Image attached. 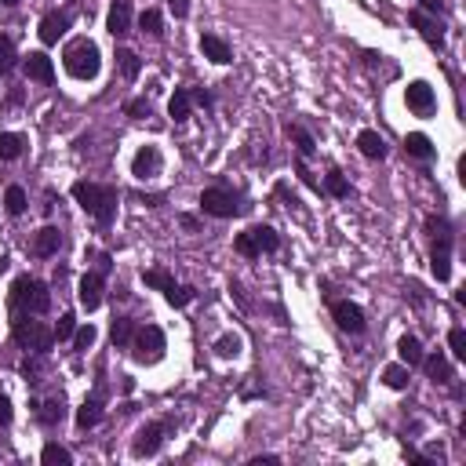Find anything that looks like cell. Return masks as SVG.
I'll return each mask as SVG.
<instances>
[{
    "mask_svg": "<svg viewBox=\"0 0 466 466\" xmlns=\"http://www.w3.org/2000/svg\"><path fill=\"white\" fill-rule=\"evenodd\" d=\"M190 102H194L190 91H186V88H175V95H171V102H168V113H171L175 124H182L186 117H190Z\"/></svg>",
    "mask_w": 466,
    "mask_h": 466,
    "instance_id": "24",
    "label": "cell"
},
{
    "mask_svg": "<svg viewBox=\"0 0 466 466\" xmlns=\"http://www.w3.org/2000/svg\"><path fill=\"white\" fill-rule=\"evenodd\" d=\"M383 383H386L390 390H405V386H408V368H405V364H390V368L383 371Z\"/></svg>",
    "mask_w": 466,
    "mask_h": 466,
    "instance_id": "31",
    "label": "cell"
},
{
    "mask_svg": "<svg viewBox=\"0 0 466 466\" xmlns=\"http://www.w3.org/2000/svg\"><path fill=\"white\" fill-rule=\"evenodd\" d=\"M288 135L295 139V146H299V153H302V157H314V135H309L306 128H299V124H288Z\"/></svg>",
    "mask_w": 466,
    "mask_h": 466,
    "instance_id": "30",
    "label": "cell"
},
{
    "mask_svg": "<svg viewBox=\"0 0 466 466\" xmlns=\"http://www.w3.org/2000/svg\"><path fill=\"white\" fill-rule=\"evenodd\" d=\"M132 332H135V324H132L128 317H117V321H113V343H117V346H128V343H132Z\"/></svg>",
    "mask_w": 466,
    "mask_h": 466,
    "instance_id": "34",
    "label": "cell"
},
{
    "mask_svg": "<svg viewBox=\"0 0 466 466\" xmlns=\"http://www.w3.org/2000/svg\"><path fill=\"white\" fill-rule=\"evenodd\" d=\"M164 423H149V426H142L139 433H135V441H132V455L135 459H146V455H157L161 452V445H164Z\"/></svg>",
    "mask_w": 466,
    "mask_h": 466,
    "instance_id": "7",
    "label": "cell"
},
{
    "mask_svg": "<svg viewBox=\"0 0 466 466\" xmlns=\"http://www.w3.org/2000/svg\"><path fill=\"white\" fill-rule=\"evenodd\" d=\"M190 95H194V99H197L201 106H211V95H208V91H204V88H201V91H190Z\"/></svg>",
    "mask_w": 466,
    "mask_h": 466,
    "instance_id": "50",
    "label": "cell"
},
{
    "mask_svg": "<svg viewBox=\"0 0 466 466\" xmlns=\"http://www.w3.org/2000/svg\"><path fill=\"white\" fill-rule=\"evenodd\" d=\"M405 149H408V157H419V161H430V157H433V142H430L423 132L405 135Z\"/></svg>",
    "mask_w": 466,
    "mask_h": 466,
    "instance_id": "23",
    "label": "cell"
},
{
    "mask_svg": "<svg viewBox=\"0 0 466 466\" xmlns=\"http://www.w3.org/2000/svg\"><path fill=\"white\" fill-rule=\"evenodd\" d=\"M357 146H361V153H364L368 161H383V157H386V142H383L379 132H361V135H357Z\"/></svg>",
    "mask_w": 466,
    "mask_h": 466,
    "instance_id": "19",
    "label": "cell"
},
{
    "mask_svg": "<svg viewBox=\"0 0 466 466\" xmlns=\"http://www.w3.org/2000/svg\"><path fill=\"white\" fill-rule=\"evenodd\" d=\"M41 459L48 462V466H70L73 462V455H70V448H62V445H44V452H41Z\"/></svg>",
    "mask_w": 466,
    "mask_h": 466,
    "instance_id": "29",
    "label": "cell"
},
{
    "mask_svg": "<svg viewBox=\"0 0 466 466\" xmlns=\"http://www.w3.org/2000/svg\"><path fill=\"white\" fill-rule=\"evenodd\" d=\"M142 281L149 285V288H161V292H168L175 281H171V277L164 273V270H142Z\"/></svg>",
    "mask_w": 466,
    "mask_h": 466,
    "instance_id": "36",
    "label": "cell"
},
{
    "mask_svg": "<svg viewBox=\"0 0 466 466\" xmlns=\"http://www.w3.org/2000/svg\"><path fill=\"white\" fill-rule=\"evenodd\" d=\"M11 299L18 309H26V314H48V306H51V295H48V285L33 281L29 273H22L15 288H11Z\"/></svg>",
    "mask_w": 466,
    "mask_h": 466,
    "instance_id": "3",
    "label": "cell"
},
{
    "mask_svg": "<svg viewBox=\"0 0 466 466\" xmlns=\"http://www.w3.org/2000/svg\"><path fill=\"white\" fill-rule=\"evenodd\" d=\"M423 364H426V376L433 383H448L452 379V364H448L445 354H430V357H423Z\"/></svg>",
    "mask_w": 466,
    "mask_h": 466,
    "instance_id": "22",
    "label": "cell"
},
{
    "mask_svg": "<svg viewBox=\"0 0 466 466\" xmlns=\"http://www.w3.org/2000/svg\"><path fill=\"white\" fill-rule=\"evenodd\" d=\"M295 171H299V179H302L306 186H317V179H314V175H309V171H306V164H299Z\"/></svg>",
    "mask_w": 466,
    "mask_h": 466,
    "instance_id": "49",
    "label": "cell"
},
{
    "mask_svg": "<svg viewBox=\"0 0 466 466\" xmlns=\"http://www.w3.org/2000/svg\"><path fill=\"white\" fill-rule=\"evenodd\" d=\"M99 419H102V397L95 393V397H88L84 405H80V412H77V426H80V430H91Z\"/></svg>",
    "mask_w": 466,
    "mask_h": 466,
    "instance_id": "21",
    "label": "cell"
},
{
    "mask_svg": "<svg viewBox=\"0 0 466 466\" xmlns=\"http://www.w3.org/2000/svg\"><path fill=\"white\" fill-rule=\"evenodd\" d=\"M132 175H135V179L161 175V149H157V146H142L135 157H132Z\"/></svg>",
    "mask_w": 466,
    "mask_h": 466,
    "instance_id": "11",
    "label": "cell"
},
{
    "mask_svg": "<svg viewBox=\"0 0 466 466\" xmlns=\"http://www.w3.org/2000/svg\"><path fill=\"white\" fill-rule=\"evenodd\" d=\"M11 415H15V412H11V397H8L4 390H0V426H8V423H11Z\"/></svg>",
    "mask_w": 466,
    "mask_h": 466,
    "instance_id": "44",
    "label": "cell"
},
{
    "mask_svg": "<svg viewBox=\"0 0 466 466\" xmlns=\"http://www.w3.org/2000/svg\"><path fill=\"white\" fill-rule=\"evenodd\" d=\"M73 197H77V204H80L99 226H110V223H113V215H117V190H113V186L77 182V186H73Z\"/></svg>",
    "mask_w": 466,
    "mask_h": 466,
    "instance_id": "1",
    "label": "cell"
},
{
    "mask_svg": "<svg viewBox=\"0 0 466 466\" xmlns=\"http://www.w3.org/2000/svg\"><path fill=\"white\" fill-rule=\"evenodd\" d=\"M62 62H66L70 77H77V80H95V77H99V66H102L95 41H88V37H84V41H73V44L66 48V55H62Z\"/></svg>",
    "mask_w": 466,
    "mask_h": 466,
    "instance_id": "2",
    "label": "cell"
},
{
    "mask_svg": "<svg viewBox=\"0 0 466 466\" xmlns=\"http://www.w3.org/2000/svg\"><path fill=\"white\" fill-rule=\"evenodd\" d=\"M164 295H168L171 306H190L194 302V288H186V285H171Z\"/></svg>",
    "mask_w": 466,
    "mask_h": 466,
    "instance_id": "37",
    "label": "cell"
},
{
    "mask_svg": "<svg viewBox=\"0 0 466 466\" xmlns=\"http://www.w3.org/2000/svg\"><path fill=\"white\" fill-rule=\"evenodd\" d=\"M277 462V455H255L252 459V466H273Z\"/></svg>",
    "mask_w": 466,
    "mask_h": 466,
    "instance_id": "51",
    "label": "cell"
},
{
    "mask_svg": "<svg viewBox=\"0 0 466 466\" xmlns=\"http://www.w3.org/2000/svg\"><path fill=\"white\" fill-rule=\"evenodd\" d=\"M26 149V135L18 132H0V161H18Z\"/></svg>",
    "mask_w": 466,
    "mask_h": 466,
    "instance_id": "20",
    "label": "cell"
},
{
    "mask_svg": "<svg viewBox=\"0 0 466 466\" xmlns=\"http://www.w3.org/2000/svg\"><path fill=\"white\" fill-rule=\"evenodd\" d=\"M22 376H29L37 383V376H41V361H22Z\"/></svg>",
    "mask_w": 466,
    "mask_h": 466,
    "instance_id": "46",
    "label": "cell"
},
{
    "mask_svg": "<svg viewBox=\"0 0 466 466\" xmlns=\"http://www.w3.org/2000/svg\"><path fill=\"white\" fill-rule=\"evenodd\" d=\"M62 419H66V405H62V397L41 405V423H44V426H58Z\"/></svg>",
    "mask_w": 466,
    "mask_h": 466,
    "instance_id": "28",
    "label": "cell"
},
{
    "mask_svg": "<svg viewBox=\"0 0 466 466\" xmlns=\"http://www.w3.org/2000/svg\"><path fill=\"white\" fill-rule=\"evenodd\" d=\"M11 66H15V41L8 33H0V77L11 73Z\"/></svg>",
    "mask_w": 466,
    "mask_h": 466,
    "instance_id": "32",
    "label": "cell"
},
{
    "mask_svg": "<svg viewBox=\"0 0 466 466\" xmlns=\"http://www.w3.org/2000/svg\"><path fill=\"white\" fill-rule=\"evenodd\" d=\"M332 317L339 321V328H343V332H354V335H361L364 332V309L357 306V302H335L332 306Z\"/></svg>",
    "mask_w": 466,
    "mask_h": 466,
    "instance_id": "10",
    "label": "cell"
},
{
    "mask_svg": "<svg viewBox=\"0 0 466 466\" xmlns=\"http://www.w3.org/2000/svg\"><path fill=\"white\" fill-rule=\"evenodd\" d=\"M15 343L22 350H33V354H44L51 343H55V332L44 324V321H29V314H18L15 317Z\"/></svg>",
    "mask_w": 466,
    "mask_h": 466,
    "instance_id": "4",
    "label": "cell"
},
{
    "mask_svg": "<svg viewBox=\"0 0 466 466\" xmlns=\"http://www.w3.org/2000/svg\"><path fill=\"white\" fill-rule=\"evenodd\" d=\"M201 208H204L208 215H215V219H233V215L244 211L240 197H237L233 190H226V186H211V190H204V194H201Z\"/></svg>",
    "mask_w": 466,
    "mask_h": 466,
    "instance_id": "5",
    "label": "cell"
},
{
    "mask_svg": "<svg viewBox=\"0 0 466 466\" xmlns=\"http://www.w3.org/2000/svg\"><path fill=\"white\" fill-rule=\"evenodd\" d=\"M397 354H401V361H405L408 368H412V364H423V346H419L415 335H405V339H401V343H397Z\"/></svg>",
    "mask_w": 466,
    "mask_h": 466,
    "instance_id": "26",
    "label": "cell"
},
{
    "mask_svg": "<svg viewBox=\"0 0 466 466\" xmlns=\"http://www.w3.org/2000/svg\"><path fill=\"white\" fill-rule=\"evenodd\" d=\"M168 4H171L175 18H186V15H190V0H168Z\"/></svg>",
    "mask_w": 466,
    "mask_h": 466,
    "instance_id": "48",
    "label": "cell"
},
{
    "mask_svg": "<svg viewBox=\"0 0 466 466\" xmlns=\"http://www.w3.org/2000/svg\"><path fill=\"white\" fill-rule=\"evenodd\" d=\"M73 343H77V350H91V346H95V328H91V324L77 328L73 332Z\"/></svg>",
    "mask_w": 466,
    "mask_h": 466,
    "instance_id": "40",
    "label": "cell"
},
{
    "mask_svg": "<svg viewBox=\"0 0 466 466\" xmlns=\"http://www.w3.org/2000/svg\"><path fill=\"white\" fill-rule=\"evenodd\" d=\"M324 186H328L332 197H346V194H350V186H346L343 171H328V182H324Z\"/></svg>",
    "mask_w": 466,
    "mask_h": 466,
    "instance_id": "39",
    "label": "cell"
},
{
    "mask_svg": "<svg viewBox=\"0 0 466 466\" xmlns=\"http://www.w3.org/2000/svg\"><path fill=\"white\" fill-rule=\"evenodd\" d=\"M248 233H252L259 252H277V248H281V237H277V230H270V226H255V230H248Z\"/></svg>",
    "mask_w": 466,
    "mask_h": 466,
    "instance_id": "27",
    "label": "cell"
},
{
    "mask_svg": "<svg viewBox=\"0 0 466 466\" xmlns=\"http://www.w3.org/2000/svg\"><path fill=\"white\" fill-rule=\"evenodd\" d=\"M430 266H433V277H438V281H448L452 277V233H438Z\"/></svg>",
    "mask_w": 466,
    "mask_h": 466,
    "instance_id": "9",
    "label": "cell"
},
{
    "mask_svg": "<svg viewBox=\"0 0 466 466\" xmlns=\"http://www.w3.org/2000/svg\"><path fill=\"white\" fill-rule=\"evenodd\" d=\"M412 26L419 29V33H423L430 44H438V48L445 44V26H441L438 18H430L426 11H412Z\"/></svg>",
    "mask_w": 466,
    "mask_h": 466,
    "instance_id": "16",
    "label": "cell"
},
{
    "mask_svg": "<svg viewBox=\"0 0 466 466\" xmlns=\"http://www.w3.org/2000/svg\"><path fill=\"white\" fill-rule=\"evenodd\" d=\"M117 70H120V77H124V80H135V77H139V70H142V62H139V55H135V51L120 48V51H117Z\"/></svg>",
    "mask_w": 466,
    "mask_h": 466,
    "instance_id": "25",
    "label": "cell"
},
{
    "mask_svg": "<svg viewBox=\"0 0 466 466\" xmlns=\"http://www.w3.org/2000/svg\"><path fill=\"white\" fill-rule=\"evenodd\" d=\"M4 208H8V215H22L26 211V190H22V186H8Z\"/></svg>",
    "mask_w": 466,
    "mask_h": 466,
    "instance_id": "33",
    "label": "cell"
},
{
    "mask_svg": "<svg viewBox=\"0 0 466 466\" xmlns=\"http://www.w3.org/2000/svg\"><path fill=\"white\" fill-rule=\"evenodd\" d=\"M405 102H408V110L412 113H419V117H430L433 113V88L426 84V80H412L408 88H405Z\"/></svg>",
    "mask_w": 466,
    "mask_h": 466,
    "instance_id": "8",
    "label": "cell"
},
{
    "mask_svg": "<svg viewBox=\"0 0 466 466\" xmlns=\"http://www.w3.org/2000/svg\"><path fill=\"white\" fill-rule=\"evenodd\" d=\"M77 332V321H73V314H62L58 317V324H55V339H70Z\"/></svg>",
    "mask_w": 466,
    "mask_h": 466,
    "instance_id": "42",
    "label": "cell"
},
{
    "mask_svg": "<svg viewBox=\"0 0 466 466\" xmlns=\"http://www.w3.org/2000/svg\"><path fill=\"white\" fill-rule=\"evenodd\" d=\"M106 29L113 37H124L132 29V4H128V0H113V8L106 15Z\"/></svg>",
    "mask_w": 466,
    "mask_h": 466,
    "instance_id": "14",
    "label": "cell"
},
{
    "mask_svg": "<svg viewBox=\"0 0 466 466\" xmlns=\"http://www.w3.org/2000/svg\"><path fill=\"white\" fill-rule=\"evenodd\" d=\"M215 354H219V357H237L240 354V339L237 335H223L219 343H215Z\"/></svg>",
    "mask_w": 466,
    "mask_h": 466,
    "instance_id": "38",
    "label": "cell"
},
{
    "mask_svg": "<svg viewBox=\"0 0 466 466\" xmlns=\"http://www.w3.org/2000/svg\"><path fill=\"white\" fill-rule=\"evenodd\" d=\"M62 248V233L55 230V226H44L37 237H33V255H41V259H48V255H55Z\"/></svg>",
    "mask_w": 466,
    "mask_h": 466,
    "instance_id": "18",
    "label": "cell"
},
{
    "mask_svg": "<svg viewBox=\"0 0 466 466\" xmlns=\"http://www.w3.org/2000/svg\"><path fill=\"white\" fill-rule=\"evenodd\" d=\"M139 26H142V33H149V37H161V11L146 8V11L139 15Z\"/></svg>",
    "mask_w": 466,
    "mask_h": 466,
    "instance_id": "35",
    "label": "cell"
},
{
    "mask_svg": "<svg viewBox=\"0 0 466 466\" xmlns=\"http://www.w3.org/2000/svg\"><path fill=\"white\" fill-rule=\"evenodd\" d=\"M201 51H204V58H211V62H219V66H226V62L233 58V51H230V44H226L223 37H215V33H204V37H201Z\"/></svg>",
    "mask_w": 466,
    "mask_h": 466,
    "instance_id": "17",
    "label": "cell"
},
{
    "mask_svg": "<svg viewBox=\"0 0 466 466\" xmlns=\"http://www.w3.org/2000/svg\"><path fill=\"white\" fill-rule=\"evenodd\" d=\"M26 77L37 80V84H51V80H55L51 58H48L44 51H29V55H26Z\"/></svg>",
    "mask_w": 466,
    "mask_h": 466,
    "instance_id": "13",
    "label": "cell"
},
{
    "mask_svg": "<svg viewBox=\"0 0 466 466\" xmlns=\"http://www.w3.org/2000/svg\"><path fill=\"white\" fill-rule=\"evenodd\" d=\"M80 306L84 309L102 306V273H84L80 277Z\"/></svg>",
    "mask_w": 466,
    "mask_h": 466,
    "instance_id": "15",
    "label": "cell"
},
{
    "mask_svg": "<svg viewBox=\"0 0 466 466\" xmlns=\"http://www.w3.org/2000/svg\"><path fill=\"white\" fill-rule=\"evenodd\" d=\"M70 22H73L70 11H48V15L41 18V41H44V44H58V37L70 29Z\"/></svg>",
    "mask_w": 466,
    "mask_h": 466,
    "instance_id": "12",
    "label": "cell"
},
{
    "mask_svg": "<svg viewBox=\"0 0 466 466\" xmlns=\"http://www.w3.org/2000/svg\"><path fill=\"white\" fill-rule=\"evenodd\" d=\"M164 357V332L157 324H146L139 335H135V361L142 364H153Z\"/></svg>",
    "mask_w": 466,
    "mask_h": 466,
    "instance_id": "6",
    "label": "cell"
},
{
    "mask_svg": "<svg viewBox=\"0 0 466 466\" xmlns=\"http://www.w3.org/2000/svg\"><path fill=\"white\" fill-rule=\"evenodd\" d=\"M419 11H426V15H441L445 11V0H423V8Z\"/></svg>",
    "mask_w": 466,
    "mask_h": 466,
    "instance_id": "47",
    "label": "cell"
},
{
    "mask_svg": "<svg viewBox=\"0 0 466 466\" xmlns=\"http://www.w3.org/2000/svg\"><path fill=\"white\" fill-rule=\"evenodd\" d=\"M8 266H11V259H8V255H0V273H8Z\"/></svg>",
    "mask_w": 466,
    "mask_h": 466,
    "instance_id": "52",
    "label": "cell"
},
{
    "mask_svg": "<svg viewBox=\"0 0 466 466\" xmlns=\"http://www.w3.org/2000/svg\"><path fill=\"white\" fill-rule=\"evenodd\" d=\"M448 346H452L455 357H466V332H462V328H452V332H448Z\"/></svg>",
    "mask_w": 466,
    "mask_h": 466,
    "instance_id": "41",
    "label": "cell"
},
{
    "mask_svg": "<svg viewBox=\"0 0 466 466\" xmlns=\"http://www.w3.org/2000/svg\"><path fill=\"white\" fill-rule=\"evenodd\" d=\"M128 117H135V120L149 117V102H146V99H135V102H128Z\"/></svg>",
    "mask_w": 466,
    "mask_h": 466,
    "instance_id": "45",
    "label": "cell"
},
{
    "mask_svg": "<svg viewBox=\"0 0 466 466\" xmlns=\"http://www.w3.org/2000/svg\"><path fill=\"white\" fill-rule=\"evenodd\" d=\"M0 4H4V8H15V4H18V0H0Z\"/></svg>",
    "mask_w": 466,
    "mask_h": 466,
    "instance_id": "53",
    "label": "cell"
},
{
    "mask_svg": "<svg viewBox=\"0 0 466 466\" xmlns=\"http://www.w3.org/2000/svg\"><path fill=\"white\" fill-rule=\"evenodd\" d=\"M233 244H237V252H240V255H248V259H255V255H259V248H255L252 233H240V237H237Z\"/></svg>",
    "mask_w": 466,
    "mask_h": 466,
    "instance_id": "43",
    "label": "cell"
}]
</instances>
